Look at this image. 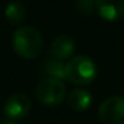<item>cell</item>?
I'll return each mask as SVG.
<instances>
[{
  "label": "cell",
  "instance_id": "cell-1",
  "mask_svg": "<svg viewBox=\"0 0 124 124\" xmlns=\"http://www.w3.org/2000/svg\"><path fill=\"white\" fill-rule=\"evenodd\" d=\"M12 46L13 51L25 58V59H33L39 56L43 48L42 35L36 28L32 26H23L19 28L12 36Z\"/></svg>",
  "mask_w": 124,
  "mask_h": 124
},
{
  "label": "cell",
  "instance_id": "cell-2",
  "mask_svg": "<svg viewBox=\"0 0 124 124\" xmlns=\"http://www.w3.org/2000/svg\"><path fill=\"white\" fill-rule=\"evenodd\" d=\"M65 75L74 85H90L97 77V66L91 58L78 55L65 63Z\"/></svg>",
  "mask_w": 124,
  "mask_h": 124
},
{
  "label": "cell",
  "instance_id": "cell-3",
  "mask_svg": "<svg viewBox=\"0 0 124 124\" xmlns=\"http://www.w3.org/2000/svg\"><path fill=\"white\" fill-rule=\"evenodd\" d=\"M35 95H36L38 101L43 105H49V107L58 105L66 97V87L61 79L43 78L36 85Z\"/></svg>",
  "mask_w": 124,
  "mask_h": 124
},
{
  "label": "cell",
  "instance_id": "cell-4",
  "mask_svg": "<svg viewBox=\"0 0 124 124\" xmlns=\"http://www.w3.org/2000/svg\"><path fill=\"white\" fill-rule=\"evenodd\" d=\"M98 117L104 124H124V97L105 98L98 108Z\"/></svg>",
  "mask_w": 124,
  "mask_h": 124
},
{
  "label": "cell",
  "instance_id": "cell-5",
  "mask_svg": "<svg viewBox=\"0 0 124 124\" xmlns=\"http://www.w3.org/2000/svg\"><path fill=\"white\" fill-rule=\"evenodd\" d=\"M31 98L23 93H16L7 98V101L4 104V114L10 121L16 123V121L25 118L31 113Z\"/></svg>",
  "mask_w": 124,
  "mask_h": 124
},
{
  "label": "cell",
  "instance_id": "cell-6",
  "mask_svg": "<svg viewBox=\"0 0 124 124\" xmlns=\"http://www.w3.org/2000/svg\"><path fill=\"white\" fill-rule=\"evenodd\" d=\"M98 15L105 20H117L124 16V0H95Z\"/></svg>",
  "mask_w": 124,
  "mask_h": 124
},
{
  "label": "cell",
  "instance_id": "cell-7",
  "mask_svg": "<svg viewBox=\"0 0 124 124\" xmlns=\"http://www.w3.org/2000/svg\"><path fill=\"white\" fill-rule=\"evenodd\" d=\"M75 51V42L68 35H59L54 39L51 45V56L55 59H68Z\"/></svg>",
  "mask_w": 124,
  "mask_h": 124
},
{
  "label": "cell",
  "instance_id": "cell-8",
  "mask_svg": "<svg viewBox=\"0 0 124 124\" xmlns=\"http://www.w3.org/2000/svg\"><path fill=\"white\" fill-rule=\"evenodd\" d=\"M66 102H68V107L74 111H85L93 102V95L90 91L84 88H77L68 94Z\"/></svg>",
  "mask_w": 124,
  "mask_h": 124
},
{
  "label": "cell",
  "instance_id": "cell-9",
  "mask_svg": "<svg viewBox=\"0 0 124 124\" xmlns=\"http://www.w3.org/2000/svg\"><path fill=\"white\" fill-rule=\"evenodd\" d=\"M42 71L46 75V78H55V79H61L63 81L66 78L65 75V63L59 59L55 58H49L42 63Z\"/></svg>",
  "mask_w": 124,
  "mask_h": 124
},
{
  "label": "cell",
  "instance_id": "cell-10",
  "mask_svg": "<svg viewBox=\"0 0 124 124\" xmlns=\"http://www.w3.org/2000/svg\"><path fill=\"white\" fill-rule=\"evenodd\" d=\"M4 16L12 23H20L26 16V7L20 1H12L4 9Z\"/></svg>",
  "mask_w": 124,
  "mask_h": 124
},
{
  "label": "cell",
  "instance_id": "cell-11",
  "mask_svg": "<svg viewBox=\"0 0 124 124\" xmlns=\"http://www.w3.org/2000/svg\"><path fill=\"white\" fill-rule=\"evenodd\" d=\"M75 4L78 12H81L82 15H90L95 9V0H77Z\"/></svg>",
  "mask_w": 124,
  "mask_h": 124
},
{
  "label": "cell",
  "instance_id": "cell-12",
  "mask_svg": "<svg viewBox=\"0 0 124 124\" xmlns=\"http://www.w3.org/2000/svg\"><path fill=\"white\" fill-rule=\"evenodd\" d=\"M3 124H17V123H13V121H6V123H3Z\"/></svg>",
  "mask_w": 124,
  "mask_h": 124
}]
</instances>
